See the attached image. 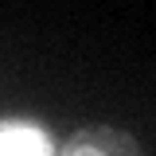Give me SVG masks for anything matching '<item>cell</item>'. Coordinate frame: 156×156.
I'll use <instances>...</instances> for the list:
<instances>
[{
    "label": "cell",
    "instance_id": "cell-1",
    "mask_svg": "<svg viewBox=\"0 0 156 156\" xmlns=\"http://www.w3.org/2000/svg\"><path fill=\"white\" fill-rule=\"evenodd\" d=\"M58 156H144V148L117 125H86L58 144Z\"/></svg>",
    "mask_w": 156,
    "mask_h": 156
},
{
    "label": "cell",
    "instance_id": "cell-2",
    "mask_svg": "<svg viewBox=\"0 0 156 156\" xmlns=\"http://www.w3.org/2000/svg\"><path fill=\"white\" fill-rule=\"evenodd\" d=\"M0 156H58V144L39 121L0 117Z\"/></svg>",
    "mask_w": 156,
    "mask_h": 156
}]
</instances>
